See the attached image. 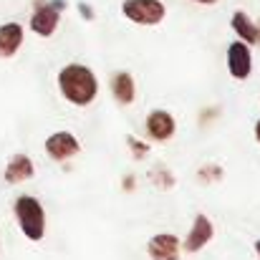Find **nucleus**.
<instances>
[{
	"label": "nucleus",
	"instance_id": "obj_9",
	"mask_svg": "<svg viewBox=\"0 0 260 260\" xmlns=\"http://www.w3.org/2000/svg\"><path fill=\"white\" fill-rule=\"evenodd\" d=\"M210 238H212V225H210V220H207L205 215H197V217H194V225H192V230H189V235H187L184 248H187L189 253H194V250H200Z\"/></svg>",
	"mask_w": 260,
	"mask_h": 260
},
{
	"label": "nucleus",
	"instance_id": "obj_15",
	"mask_svg": "<svg viewBox=\"0 0 260 260\" xmlns=\"http://www.w3.org/2000/svg\"><path fill=\"white\" fill-rule=\"evenodd\" d=\"M194 3H205V5H210V3H217V0H194Z\"/></svg>",
	"mask_w": 260,
	"mask_h": 260
},
{
	"label": "nucleus",
	"instance_id": "obj_1",
	"mask_svg": "<svg viewBox=\"0 0 260 260\" xmlns=\"http://www.w3.org/2000/svg\"><path fill=\"white\" fill-rule=\"evenodd\" d=\"M58 86H61V93L76 106L91 104L96 99V91H99L96 76L91 74V69L79 66V63H71L58 74Z\"/></svg>",
	"mask_w": 260,
	"mask_h": 260
},
{
	"label": "nucleus",
	"instance_id": "obj_6",
	"mask_svg": "<svg viewBox=\"0 0 260 260\" xmlns=\"http://www.w3.org/2000/svg\"><path fill=\"white\" fill-rule=\"evenodd\" d=\"M46 152L53 157V159H69L79 152V142L74 134L69 132H56L46 139Z\"/></svg>",
	"mask_w": 260,
	"mask_h": 260
},
{
	"label": "nucleus",
	"instance_id": "obj_11",
	"mask_svg": "<svg viewBox=\"0 0 260 260\" xmlns=\"http://www.w3.org/2000/svg\"><path fill=\"white\" fill-rule=\"evenodd\" d=\"M30 174H33V162H30L25 154H15V157L10 159L8 170H5V179H8L10 184H15V182L28 179Z\"/></svg>",
	"mask_w": 260,
	"mask_h": 260
},
{
	"label": "nucleus",
	"instance_id": "obj_8",
	"mask_svg": "<svg viewBox=\"0 0 260 260\" xmlns=\"http://www.w3.org/2000/svg\"><path fill=\"white\" fill-rule=\"evenodd\" d=\"M147 132H149L154 139H159V142L170 139V137L174 134L172 114H167V111H152L149 119H147Z\"/></svg>",
	"mask_w": 260,
	"mask_h": 260
},
{
	"label": "nucleus",
	"instance_id": "obj_3",
	"mask_svg": "<svg viewBox=\"0 0 260 260\" xmlns=\"http://www.w3.org/2000/svg\"><path fill=\"white\" fill-rule=\"evenodd\" d=\"M63 8H66V0H38L33 8V15H30V28L43 38L53 36Z\"/></svg>",
	"mask_w": 260,
	"mask_h": 260
},
{
	"label": "nucleus",
	"instance_id": "obj_12",
	"mask_svg": "<svg viewBox=\"0 0 260 260\" xmlns=\"http://www.w3.org/2000/svg\"><path fill=\"white\" fill-rule=\"evenodd\" d=\"M111 91H114V99H116L119 104H129V101L134 99V81H132V76H129L126 71L116 74V76L111 79Z\"/></svg>",
	"mask_w": 260,
	"mask_h": 260
},
{
	"label": "nucleus",
	"instance_id": "obj_16",
	"mask_svg": "<svg viewBox=\"0 0 260 260\" xmlns=\"http://www.w3.org/2000/svg\"><path fill=\"white\" fill-rule=\"evenodd\" d=\"M255 137H258V142H260V121H258V126H255Z\"/></svg>",
	"mask_w": 260,
	"mask_h": 260
},
{
	"label": "nucleus",
	"instance_id": "obj_14",
	"mask_svg": "<svg viewBox=\"0 0 260 260\" xmlns=\"http://www.w3.org/2000/svg\"><path fill=\"white\" fill-rule=\"evenodd\" d=\"M79 8H81V13H84V18H91V15H93V13H91V8H88L86 3H81Z\"/></svg>",
	"mask_w": 260,
	"mask_h": 260
},
{
	"label": "nucleus",
	"instance_id": "obj_18",
	"mask_svg": "<svg viewBox=\"0 0 260 260\" xmlns=\"http://www.w3.org/2000/svg\"><path fill=\"white\" fill-rule=\"evenodd\" d=\"M258 41H260V30H258Z\"/></svg>",
	"mask_w": 260,
	"mask_h": 260
},
{
	"label": "nucleus",
	"instance_id": "obj_4",
	"mask_svg": "<svg viewBox=\"0 0 260 260\" xmlns=\"http://www.w3.org/2000/svg\"><path fill=\"white\" fill-rule=\"evenodd\" d=\"M121 13L139 25H157L167 10L162 0H124Z\"/></svg>",
	"mask_w": 260,
	"mask_h": 260
},
{
	"label": "nucleus",
	"instance_id": "obj_17",
	"mask_svg": "<svg viewBox=\"0 0 260 260\" xmlns=\"http://www.w3.org/2000/svg\"><path fill=\"white\" fill-rule=\"evenodd\" d=\"M255 250H258V255H260V240H258V243H255Z\"/></svg>",
	"mask_w": 260,
	"mask_h": 260
},
{
	"label": "nucleus",
	"instance_id": "obj_7",
	"mask_svg": "<svg viewBox=\"0 0 260 260\" xmlns=\"http://www.w3.org/2000/svg\"><path fill=\"white\" fill-rule=\"evenodd\" d=\"M149 255L152 260H179V243L170 233H162L149 240Z\"/></svg>",
	"mask_w": 260,
	"mask_h": 260
},
{
	"label": "nucleus",
	"instance_id": "obj_2",
	"mask_svg": "<svg viewBox=\"0 0 260 260\" xmlns=\"http://www.w3.org/2000/svg\"><path fill=\"white\" fill-rule=\"evenodd\" d=\"M15 215H18V222H20V230L25 233V238L30 240H41L43 238V230H46V215H43V207L36 197H20L15 202Z\"/></svg>",
	"mask_w": 260,
	"mask_h": 260
},
{
	"label": "nucleus",
	"instance_id": "obj_5",
	"mask_svg": "<svg viewBox=\"0 0 260 260\" xmlns=\"http://www.w3.org/2000/svg\"><path fill=\"white\" fill-rule=\"evenodd\" d=\"M228 66H230V74L235 79H240V81L248 79L253 61H250V48L245 46V41H235L230 46V51H228Z\"/></svg>",
	"mask_w": 260,
	"mask_h": 260
},
{
	"label": "nucleus",
	"instance_id": "obj_13",
	"mask_svg": "<svg viewBox=\"0 0 260 260\" xmlns=\"http://www.w3.org/2000/svg\"><path fill=\"white\" fill-rule=\"evenodd\" d=\"M233 28H235V33H238L245 43H258V28L253 25V20L248 18V13L238 10V13L233 15Z\"/></svg>",
	"mask_w": 260,
	"mask_h": 260
},
{
	"label": "nucleus",
	"instance_id": "obj_10",
	"mask_svg": "<svg viewBox=\"0 0 260 260\" xmlns=\"http://www.w3.org/2000/svg\"><path fill=\"white\" fill-rule=\"evenodd\" d=\"M23 43V28L18 23L0 25V56H13Z\"/></svg>",
	"mask_w": 260,
	"mask_h": 260
}]
</instances>
